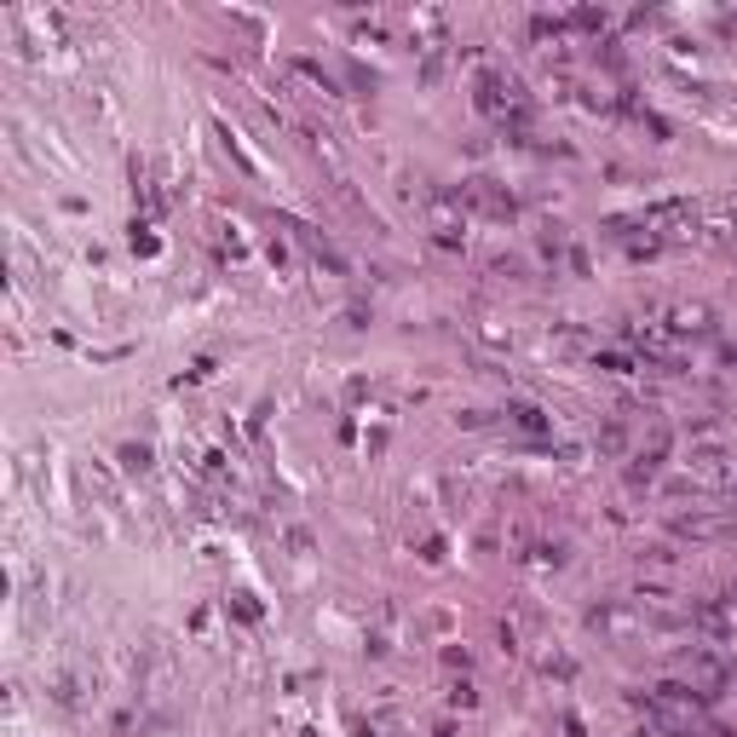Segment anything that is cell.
Returning <instances> with one entry per match:
<instances>
[{"label":"cell","mask_w":737,"mask_h":737,"mask_svg":"<svg viewBox=\"0 0 737 737\" xmlns=\"http://www.w3.org/2000/svg\"><path fill=\"white\" fill-rule=\"evenodd\" d=\"M651 709H657V721L674 726V732H698L703 726V698L686 686H663L657 698H651Z\"/></svg>","instance_id":"cell-1"}]
</instances>
